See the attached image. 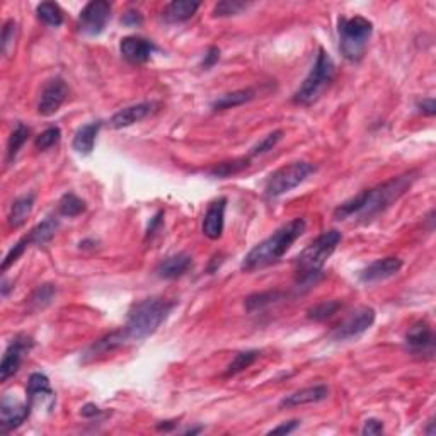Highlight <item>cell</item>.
I'll return each instance as SVG.
<instances>
[{
    "label": "cell",
    "instance_id": "cell-8",
    "mask_svg": "<svg viewBox=\"0 0 436 436\" xmlns=\"http://www.w3.org/2000/svg\"><path fill=\"white\" fill-rule=\"evenodd\" d=\"M111 3L108 0H92L78 14V29L87 36H99L111 19Z\"/></svg>",
    "mask_w": 436,
    "mask_h": 436
},
{
    "label": "cell",
    "instance_id": "cell-26",
    "mask_svg": "<svg viewBox=\"0 0 436 436\" xmlns=\"http://www.w3.org/2000/svg\"><path fill=\"white\" fill-rule=\"evenodd\" d=\"M249 166H251L249 157H241V159H232V160H225V162L215 164V166L208 171V174H210L211 178L227 179V178H232V176L241 174L242 171L249 169Z\"/></svg>",
    "mask_w": 436,
    "mask_h": 436
},
{
    "label": "cell",
    "instance_id": "cell-38",
    "mask_svg": "<svg viewBox=\"0 0 436 436\" xmlns=\"http://www.w3.org/2000/svg\"><path fill=\"white\" fill-rule=\"evenodd\" d=\"M29 246H31V244H29V239H27V235H26V237H22L21 241H19L17 244H15V246L13 247V249L9 251V254H7L6 259H3V262H2V273H6V271L9 269L10 266H13L14 262L17 261V259L22 256V254H24V251H26Z\"/></svg>",
    "mask_w": 436,
    "mask_h": 436
},
{
    "label": "cell",
    "instance_id": "cell-15",
    "mask_svg": "<svg viewBox=\"0 0 436 436\" xmlns=\"http://www.w3.org/2000/svg\"><path fill=\"white\" fill-rule=\"evenodd\" d=\"M121 55L129 64L133 65H141L147 64L150 60V57L155 52V45L148 39L140 38V36H127L121 39L120 45Z\"/></svg>",
    "mask_w": 436,
    "mask_h": 436
},
{
    "label": "cell",
    "instance_id": "cell-28",
    "mask_svg": "<svg viewBox=\"0 0 436 436\" xmlns=\"http://www.w3.org/2000/svg\"><path fill=\"white\" fill-rule=\"evenodd\" d=\"M36 14L39 21H43L45 24L58 27L64 24V10L60 9V6L55 2H43L36 7Z\"/></svg>",
    "mask_w": 436,
    "mask_h": 436
},
{
    "label": "cell",
    "instance_id": "cell-43",
    "mask_svg": "<svg viewBox=\"0 0 436 436\" xmlns=\"http://www.w3.org/2000/svg\"><path fill=\"white\" fill-rule=\"evenodd\" d=\"M418 109L426 116H435L436 115V103L433 97H428V99H423L418 103Z\"/></svg>",
    "mask_w": 436,
    "mask_h": 436
},
{
    "label": "cell",
    "instance_id": "cell-6",
    "mask_svg": "<svg viewBox=\"0 0 436 436\" xmlns=\"http://www.w3.org/2000/svg\"><path fill=\"white\" fill-rule=\"evenodd\" d=\"M373 33L372 21L363 15L355 17H339L337 21V34H339V50L341 55L348 62H360L367 52L368 41Z\"/></svg>",
    "mask_w": 436,
    "mask_h": 436
},
{
    "label": "cell",
    "instance_id": "cell-10",
    "mask_svg": "<svg viewBox=\"0 0 436 436\" xmlns=\"http://www.w3.org/2000/svg\"><path fill=\"white\" fill-rule=\"evenodd\" d=\"M406 346L411 355L431 360L435 356V332L428 322L419 321L407 331Z\"/></svg>",
    "mask_w": 436,
    "mask_h": 436
},
{
    "label": "cell",
    "instance_id": "cell-1",
    "mask_svg": "<svg viewBox=\"0 0 436 436\" xmlns=\"http://www.w3.org/2000/svg\"><path fill=\"white\" fill-rule=\"evenodd\" d=\"M416 181V172H406L398 178L385 181L384 184H379L372 190H365L353 196L348 202L341 203L334 210V218L336 220H360V222H370L377 215L387 210L394 205L400 196L406 195V191L412 186Z\"/></svg>",
    "mask_w": 436,
    "mask_h": 436
},
{
    "label": "cell",
    "instance_id": "cell-30",
    "mask_svg": "<svg viewBox=\"0 0 436 436\" xmlns=\"http://www.w3.org/2000/svg\"><path fill=\"white\" fill-rule=\"evenodd\" d=\"M31 135L29 127H26L24 123H17L15 125L13 135L9 136V143H7V162H13L17 155V152L21 150L22 145L26 143L27 139Z\"/></svg>",
    "mask_w": 436,
    "mask_h": 436
},
{
    "label": "cell",
    "instance_id": "cell-25",
    "mask_svg": "<svg viewBox=\"0 0 436 436\" xmlns=\"http://www.w3.org/2000/svg\"><path fill=\"white\" fill-rule=\"evenodd\" d=\"M58 227H60V220L57 217H48L46 220H43L41 223H38V225L27 234L29 244L31 246L48 244V242L55 237V234H57Z\"/></svg>",
    "mask_w": 436,
    "mask_h": 436
},
{
    "label": "cell",
    "instance_id": "cell-32",
    "mask_svg": "<svg viewBox=\"0 0 436 436\" xmlns=\"http://www.w3.org/2000/svg\"><path fill=\"white\" fill-rule=\"evenodd\" d=\"M259 355H261V353H259L258 349H249V351L237 353V355H235V358L230 361V365L227 367V370H225V373H223V375L234 377V375H237V373L244 372L246 368H249L251 365H253L254 361L259 358Z\"/></svg>",
    "mask_w": 436,
    "mask_h": 436
},
{
    "label": "cell",
    "instance_id": "cell-36",
    "mask_svg": "<svg viewBox=\"0 0 436 436\" xmlns=\"http://www.w3.org/2000/svg\"><path fill=\"white\" fill-rule=\"evenodd\" d=\"M281 139H283V132H281V129H276V132L269 133V135H266L265 139L259 141V143L254 145L253 150H251L249 157H258V155L268 154L269 150H273V148L276 147L278 141H280Z\"/></svg>",
    "mask_w": 436,
    "mask_h": 436
},
{
    "label": "cell",
    "instance_id": "cell-5",
    "mask_svg": "<svg viewBox=\"0 0 436 436\" xmlns=\"http://www.w3.org/2000/svg\"><path fill=\"white\" fill-rule=\"evenodd\" d=\"M334 76H336V65H334L332 58L321 48L319 53H317L316 64L310 69L309 76L302 82L300 87L295 90L292 101L298 106H310L317 103L322 94L332 84Z\"/></svg>",
    "mask_w": 436,
    "mask_h": 436
},
{
    "label": "cell",
    "instance_id": "cell-45",
    "mask_svg": "<svg viewBox=\"0 0 436 436\" xmlns=\"http://www.w3.org/2000/svg\"><path fill=\"white\" fill-rule=\"evenodd\" d=\"M80 414L84 416V418L90 419V418H97V416H101L103 414V411H101L96 404H85V406L80 409Z\"/></svg>",
    "mask_w": 436,
    "mask_h": 436
},
{
    "label": "cell",
    "instance_id": "cell-35",
    "mask_svg": "<svg viewBox=\"0 0 436 436\" xmlns=\"http://www.w3.org/2000/svg\"><path fill=\"white\" fill-rule=\"evenodd\" d=\"M247 7H249V3L239 2V0H222L215 6L213 17H229V15L241 14Z\"/></svg>",
    "mask_w": 436,
    "mask_h": 436
},
{
    "label": "cell",
    "instance_id": "cell-42",
    "mask_svg": "<svg viewBox=\"0 0 436 436\" xmlns=\"http://www.w3.org/2000/svg\"><path fill=\"white\" fill-rule=\"evenodd\" d=\"M298 424H300V421H297V419H293V421H288V423H283L280 424V426H274L273 430H269V435H290L292 431L297 430Z\"/></svg>",
    "mask_w": 436,
    "mask_h": 436
},
{
    "label": "cell",
    "instance_id": "cell-22",
    "mask_svg": "<svg viewBox=\"0 0 436 436\" xmlns=\"http://www.w3.org/2000/svg\"><path fill=\"white\" fill-rule=\"evenodd\" d=\"M199 9V2H192V0H174L169 2L162 10L164 21L169 24H178V22H184L191 19Z\"/></svg>",
    "mask_w": 436,
    "mask_h": 436
},
{
    "label": "cell",
    "instance_id": "cell-18",
    "mask_svg": "<svg viewBox=\"0 0 436 436\" xmlns=\"http://www.w3.org/2000/svg\"><path fill=\"white\" fill-rule=\"evenodd\" d=\"M329 398V387L324 384L314 385V387L302 388V391L293 392L280 400L281 409H292V407L305 406V404H317Z\"/></svg>",
    "mask_w": 436,
    "mask_h": 436
},
{
    "label": "cell",
    "instance_id": "cell-47",
    "mask_svg": "<svg viewBox=\"0 0 436 436\" xmlns=\"http://www.w3.org/2000/svg\"><path fill=\"white\" fill-rule=\"evenodd\" d=\"M202 431H203V428L198 426V428H190V430H186V431H184V433H186V435H196V433H202Z\"/></svg>",
    "mask_w": 436,
    "mask_h": 436
},
{
    "label": "cell",
    "instance_id": "cell-24",
    "mask_svg": "<svg viewBox=\"0 0 436 436\" xmlns=\"http://www.w3.org/2000/svg\"><path fill=\"white\" fill-rule=\"evenodd\" d=\"M254 97H256L254 89H239L234 90V92L223 94V96L217 97V99L211 103V109H213V111H223V109L237 108V106H242L249 103V101H253Z\"/></svg>",
    "mask_w": 436,
    "mask_h": 436
},
{
    "label": "cell",
    "instance_id": "cell-46",
    "mask_svg": "<svg viewBox=\"0 0 436 436\" xmlns=\"http://www.w3.org/2000/svg\"><path fill=\"white\" fill-rule=\"evenodd\" d=\"M176 421H160L157 424V431H172L176 428Z\"/></svg>",
    "mask_w": 436,
    "mask_h": 436
},
{
    "label": "cell",
    "instance_id": "cell-14",
    "mask_svg": "<svg viewBox=\"0 0 436 436\" xmlns=\"http://www.w3.org/2000/svg\"><path fill=\"white\" fill-rule=\"evenodd\" d=\"M225 210H227V198L220 196V198L211 202L206 208V213L203 217V235L210 239V241H218L223 234V227H225Z\"/></svg>",
    "mask_w": 436,
    "mask_h": 436
},
{
    "label": "cell",
    "instance_id": "cell-13",
    "mask_svg": "<svg viewBox=\"0 0 436 436\" xmlns=\"http://www.w3.org/2000/svg\"><path fill=\"white\" fill-rule=\"evenodd\" d=\"M31 404L21 402V400L10 398L6 394L0 402V431L9 433V431L17 430L22 423L29 418Z\"/></svg>",
    "mask_w": 436,
    "mask_h": 436
},
{
    "label": "cell",
    "instance_id": "cell-20",
    "mask_svg": "<svg viewBox=\"0 0 436 436\" xmlns=\"http://www.w3.org/2000/svg\"><path fill=\"white\" fill-rule=\"evenodd\" d=\"M192 266V258L186 253L174 254V256L164 259L159 266H157L155 273L157 276L162 280H176V278L186 274Z\"/></svg>",
    "mask_w": 436,
    "mask_h": 436
},
{
    "label": "cell",
    "instance_id": "cell-37",
    "mask_svg": "<svg viewBox=\"0 0 436 436\" xmlns=\"http://www.w3.org/2000/svg\"><path fill=\"white\" fill-rule=\"evenodd\" d=\"M15 34H17V24L13 19L3 24V31H2V53L6 57H9L10 50L14 48V43H15Z\"/></svg>",
    "mask_w": 436,
    "mask_h": 436
},
{
    "label": "cell",
    "instance_id": "cell-11",
    "mask_svg": "<svg viewBox=\"0 0 436 436\" xmlns=\"http://www.w3.org/2000/svg\"><path fill=\"white\" fill-rule=\"evenodd\" d=\"M31 348H33V339L29 336H24V334H19L10 341L2 356V363H0V382H7L10 377L17 373L22 363V356Z\"/></svg>",
    "mask_w": 436,
    "mask_h": 436
},
{
    "label": "cell",
    "instance_id": "cell-44",
    "mask_svg": "<svg viewBox=\"0 0 436 436\" xmlns=\"http://www.w3.org/2000/svg\"><path fill=\"white\" fill-rule=\"evenodd\" d=\"M162 217H164V211L160 210V211H157L155 217L150 220V225H148V229H147V239L157 234V230L160 229V225H162Z\"/></svg>",
    "mask_w": 436,
    "mask_h": 436
},
{
    "label": "cell",
    "instance_id": "cell-12",
    "mask_svg": "<svg viewBox=\"0 0 436 436\" xmlns=\"http://www.w3.org/2000/svg\"><path fill=\"white\" fill-rule=\"evenodd\" d=\"M66 96H69V85L65 84L64 78H50L41 90V96H39L38 113L41 116L55 115L62 108V104L65 103Z\"/></svg>",
    "mask_w": 436,
    "mask_h": 436
},
{
    "label": "cell",
    "instance_id": "cell-29",
    "mask_svg": "<svg viewBox=\"0 0 436 436\" xmlns=\"http://www.w3.org/2000/svg\"><path fill=\"white\" fill-rule=\"evenodd\" d=\"M85 208H87L85 206V202L82 198H78L76 192H65V195L62 196L60 203H58V211H60V215L69 218L82 215L85 211Z\"/></svg>",
    "mask_w": 436,
    "mask_h": 436
},
{
    "label": "cell",
    "instance_id": "cell-48",
    "mask_svg": "<svg viewBox=\"0 0 436 436\" xmlns=\"http://www.w3.org/2000/svg\"><path fill=\"white\" fill-rule=\"evenodd\" d=\"M433 426H435V423H433V419H431L430 421V426H428V430L424 431V433L426 435H430V436H433L435 435V430H433Z\"/></svg>",
    "mask_w": 436,
    "mask_h": 436
},
{
    "label": "cell",
    "instance_id": "cell-9",
    "mask_svg": "<svg viewBox=\"0 0 436 436\" xmlns=\"http://www.w3.org/2000/svg\"><path fill=\"white\" fill-rule=\"evenodd\" d=\"M375 310L372 307H360L355 312H351L344 321L334 328L331 337L334 341H348L353 337H358L363 332H367L375 322Z\"/></svg>",
    "mask_w": 436,
    "mask_h": 436
},
{
    "label": "cell",
    "instance_id": "cell-40",
    "mask_svg": "<svg viewBox=\"0 0 436 436\" xmlns=\"http://www.w3.org/2000/svg\"><path fill=\"white\" fill-rule=\"evenodd\" d=\"M218 60H220V50L217 48V46H210L205 55V58H203V62H202V69L210 70L211 66H215V64H217Z\"/></svg>",
    "mask_w": 436,
    "mask_h": 436
},
{
    "label": "cell",
    "instance_id": "cell-16",
    "mask_svg": "<svg viewBox=\"0 0 436 436\" xmlns=\"http://www.w3.org/2000/svg\"><path fill=\"white\" fill-rule=\"evenodd\" d=\"M26 394L27 402L31 404V407L34 404H46L50 407V411H52L55 404V392L50 387V379L45 373H31L29 380H27Z\"/></svg>",
    "mask_w": 436,
    "mask_h": 436
},
{
    "label": "cell",
    "instance_id": "cell-31",
    "mask_svg": "<svg viewBox=\"0 0 436 436\" xmlns=\"http://www.w3.org/2000/svg\"><path fill=\"white\" fill-rule=\"evenodd\" d=\"M283 293L281 292H261V293H254V295H249L246 298V310L247 312H258V310H262L269 305L276 304L278 300H281Z\"/></svg>",
    "mask_w": 436,
    "mask_h": 436
},
{
    "label": "cell",
    "instance_id": "cell-3",
    "mask_svg": "<svg viewBox=\"0 0 436 436\" xmlns=\"http://www.w3.org/2000/svg\"><path fill=\"white\" fill-rule=\"evenodd\" d=\"M172 309H174V302H167L164 298H145L133 305L128 314L127 324L121 328L125 344L150 337L167 319Z\"/></svg>",
    "mask_w": 436,
    "mask_h": 436
},
{
    "label": "cell",
    "instance_id": "cell-7",
    "mask_svg": "<svg viewBox=\"0 0 436 436\" xmlns=\"http://www.w3.org/2000/svg\"><path fill=\"white\" fill-rule=\"evenodd\" d=\"M316 171L317 166H314L312 162H292L288 166L278 169L266 181L265 196L268 199L280 198V196L300 186Z\"/></svg>",
    "mask_w": 436,
    "mask_h": 436
},
{
    "label": "cell",
    "instance_id": "cell-27",
    "mask_svg": "<svg viewBox=\"0 0 436 436\" xmlns=\"http://www.w3.org/2000/svg\"><path fill=\"white\" fill-rule=\"evenodd\" d=\"M55 295H57V286L52 283H45V285H39L33 293H31L29 300V312H39V310L46 309L53 302Z\"/></svg>",
    "mask_w": 436,
    "mask_h": 436
},
{
    "label": "cell",
    "instance_id": "cell-17",
    "mask_svg": "<svg viewBox=\"0 0 436 436\" xmlns=\"http://www.w3.org/2000/svg\"><path fill=\"white\" fill-rule=\"evenodd\" d=\"M402 268V261L399 258H384L373 261L368 268L361 271L360 280L363 283H379L395 276Z\"/></svg>",
    "mask_w": 436,
    "mask_h": 436
},
{
    "label": "cell",
    "instance_id": "cell-4",
    "mask_svg": "<svg viewBox=\"0 0 436 436\" xmlns=\"http://www.w3.org/2000/svg\"><path fill=\"white\" fill-rule=\"evenodd\" d=\"M341 235L339 230L322 232L316 241L298 254L295 259V278L298 283H312L319 276L328 259L332 256L336 247L339 246Z\"/></svg>",
    "mask_w": 436,
    "mask_h": 436
},
{
    "label": "cell",
    "instance_id": "cell-2",
    "mask_svg": "<svg viewBox=\"0 0 436 436\" xmlns=\"http://www.w3.org/2000/svg\"><path fill=\"white\" fill-rule=\"evenodd\" d=\"M305 229H307L305 218L300 217L290 220L288 223H285V225L280 227L276 232H273L268 239L259 242L258 246H254L253 249L246 254V258L242 259L241 269L246 271V273H253V271L262 269L266 268V266L278 262L286 253H288V249L293 246V242L304 235Z\"/></svg>",
    "mask_w": 436,
    "mask_h": 436
},
{
    "label": "cell",
    "instance_id": "cell-21",
    "mask_svg": "<svg viewBox=\"0 0 436 436\" xmlns=\"http://www.w3.org/2000/svg\"><path fill=\"white\" fill-rule=\"evenodd\" d=\"M101 127H103V121L97 120V121H92V123L84 125L82 128H78L72 141L73 150L80 155L92 154L94 145H96V139H97V135H99Z\"/></svg>",
    "mask_w": 436,
    "mask_h": 436
},
{
    "label": "cell",
    "instance_id": "cell-41",
    "mask_svg": "<svg viewBox=\"0 0 436 436\" xmlns=\"http://www.w3.org/2000/svg\"><path fill=\"white\" fill-rule=\"evenodd\" d=\"M121 22L129 27H139L143 24V17H141V14L136 13V10H128V13L123 15V19H121Z\"/></svg>",
    "mask_w": 436,
    "mask_h": 436
},
{
    "label": "cell",
    "instance_id": "cell-33",
    "mask_svg": "<svg viewBox=\"0 0 436 436\" xmlns=\"http://www.w3.org/2000/svg\"><path fill=\"white\" fill-rule=\"evenodd\" d=\"M341 309H343V302L328 300V302H322V304L314 305L312 309H309L307 317L310 321L322 322V321L331 319L334 314H337V310H341Z\"/></svg>",
    "mask_w": 436,
    "mask_h": 436
},
{
    "label": "cell",
    "instance_id": "cell-39",
    "mask_svg": "<svg viewBox=\"0 0 436 436\" xmlns=\"http://www.w3.org/2000/svg\"><path fill=\"white\" fill-rule=\"evenodd\" d=\"M361 433L363 435H382L384 433V423L380 421V419H375V418H370L367 419L363 424V430H361Z\"/></svg>",
    "mask_w": 436,
    "mask_h": 436
},
{
    "label": "cell",
    "instance_id": "cell-19",
    "mask_svg": "<svg viewBox=\"0 0 436 436\" xmlns=\"http://www.w3.org/2000/svg\"><path fill=\"white\" fill-rule=\"evenodd\" d=\"M154 108H155L154 103H140V104L128 106V108H123L118 113H115L109 123H111V127L115 129L128 128V127H132V125L145 120V118L154 111Z\"/></svg>",
    "mask_w": 436,
    "mask_h": 436
},
{
    "label": "cell",
    "instance_id": "cell-23",
    "mask_svg": "<svg viewBox=\"0 0 436 436\" xmlns=\"http://www.w3.org/2000/svg\"><path fill=\"white\" fill-rule=\"evenodd\" d=\"M34 208V195H26L17 198L13 203L9 211V217H7V222H9L10 229H19L26 223L27 217L31 215Z\"/></svg>",
    "mask_w": 436,
    "mask_h": 436
},
{
    "label": "cell",
    "instance_id": "cell-34",
    "mask_svg": "<svg viewBox=\"0 0 436 436\" xmlns=\"http://www.w3.org/2000/svg\"><path fill=\"white\" fill-rule=\"evenodd\" d=\"M60 139H62V129L58 127H50L36 136V140H34V147L41 152L48 150V148L55 147V145L60 141Z\"/></svg>",
    "mask_w": 436,
    "mask_h": 436
}]
</instances>
